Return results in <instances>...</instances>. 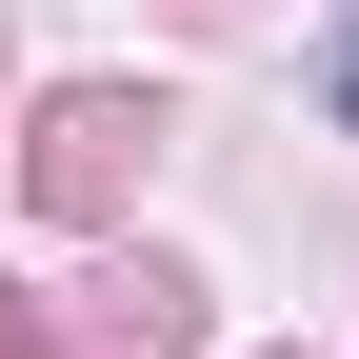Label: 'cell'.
Listing matches in <instances>:
<instances>
[{
    "mask_svg": "<svg viewBox=\"0 0 359 359\" xmlns=\"http://www.w3.org/2000/svg\"><path fill=\"white\" fill-rule=\"evenodd\" d=\"M339 120H359V40H339Z\"/></svg>",
    "mask_w": 359,
    "mask_h": 359,
    "instance_id": "1",
    "label": "cell"
}]
</instances>
